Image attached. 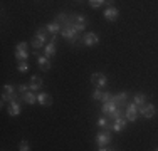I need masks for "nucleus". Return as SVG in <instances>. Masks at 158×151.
<instances>
[{
  "instance_id": "obj_12",
  "label": "nucleus",
  "mask_w": 158,
  "mask_h": 151,
  "mask_svg": "<svg viewBox=\"0 0 158 151\" xmlns=\"http://www.w3.org/2000/svg\"><path fill=\"white\" fill-rule=\"evenodd\" d=\"M46 29H47V32H51V34H52V35H57V34H61L62 25L59 24L57 20H54V22H49V24L46 25Z\"/></svg>"
},
{
  "instance_id": "obj_7",
  "label": "nucleus",
  "mask_w": 158,
  "mask_h": 151,
  "mask_svg": "<svg viewBox=\"0 0 158 151\" xmlns=\"http://www.w3.org/2000/svg\"><path fill=\"white\" fill-rule=\"evenodd\" d=\"M155 104H152V103H146L145 106H141V108H138V112L143 116V118H146V119H150V118H153L155 116Z\"/></svg>"
},
{
  "instance_id": "obj_5",
  "label": "nucleus",
  "mask_w": 158,
  "mask_h": 151,
  "mask_svg": "<svg viewBox=\"0 0 158 151\" xmlns=\"http://www.w3.org/2000/svg\"><path fill=\"white\" fill-rule=\"evenodd\" d=\"M138 106L135 104V103H128L126 106H125V118L128 119V121H131V123H135L136 121V118H138Z\"/></svg>"
},
{
  "instance_id": "obj_13",
  "label": "nucleus",
  "mask_w": 158,
  "mask_h": 151,
  "mask_svg": "<svg viewBox=\"0 0 158 151\" xmlns=\"http://www.w3.org/2000/svg\"><path fill=\"white\" fill-rule=\"evenodd\" d=\"M37 103H39L40 106H51V104H52L51 94H47V92H39V94H37Z\"/></svg>"
},
{
  "instance_id": "obj_20",
  "label": "nucleus",
  "mask_w": 158,
  "mask_h": 151,
  "mask_svg": "<svg viewBox=\"0 0 158 151\" xmlns=\"http://www.w3.org/2000/svg\"><path fill=\"white\" fill-rule=\"evenodd\" d=\"M133 103L138 106V108H141V106H145L146 104V94H143V92H138V94H135V97H133Z\"/></svg>"
},
{
  "instance_id": "obj_2",
  "label": "nucleus",
  "mask_w": 158,
  "mask_h": 151,
  "mask_svg": "<svg viewBox=\"0 0 158 151\" xmlns=\"http://www.w3.org/2000/svg\"><path fill=\"white\" fill-rule=\"evenodd\" d=\"M111 134H110V129H104V131H99L96 134V145H98V151H110L113 148H110V143H111Z\"/></svg>"
},
{
  "instance_id": "obj_15",
  "label": "nucleus",
  "mask_w": 158,
  "mask_h": 151,
  "mask_svg": "<svg viewBox=\"0 0 158 151\" xmlns=\"http://www.w3.org/2000/svg\"><path fill=\"white\" fill-rule=\"evenodd\" d=\"M22 99H24V103H27V104H35L37 103V94H35V91H27L25 94H22Z\"/></svg>"
},
{
  "instance_id": "obj_18",
  "label": "nucleus",
  "mask_w": 158,
  "mask_h": 151,
  "mask_svg": "<svg viewBox=\"0 0 158 151\" xmlns=\"http://www.w3.org/2000/svg\"><path fill=\"white\" fill-rule=\"evenodd\" d=\"M98 126H99V128H104V129H113V123H111V119L110 118H108V116H101V118L99 119H98Z\"/></svg>"
},
{
  "instance_id": "obj_23",
  "label": "nucleus",
  "mask_w": 158,
  "mask_h": 151,
  "mask_svg": "<svg viewBox=\"0 0 158 151\" xmlns=\"http://www.w3.org/2000/svg\"><path fill=\"white\" fill-rule=\"evenodd\" d=\"M103 96H104V91H103V88H96L94 91H93V99L101 101V99H103Z\"/></svg>"
},
{
  "instance_id": "obj_28",
  "label": "nucleus",
  "mask_w": 158,
  "mask_h": 151,
  "mask_svg": "<svg viewBox=\"0 0 158 151\" xmlns=\"http://www.w3.org/2000/svg\"><path fill=\"white\" fill-rule=\"evenodd\" d=\"M14 91H15V88H14V86H10V84H5V86H3V92L14 94Z\"/></svg>"
},
{
  "instance_id": "obj_29",
  "label": "nucleus",
  "mask_w": 158,
  "mask_h": 151,
  "mask_svg": "<svg viewBox=\"0 0 158 151\" xmlns=\"http://www.w3.org/2000/svg\"><path fill=\"white\" fill-rule=\"evenodd\" d=\"M17 89H19V92H20V94H25V92H27V91L31 89V88H29V86H25V84H20Z\"/></svg>"
},
{
  "instance_id": "obj_17",
  "label": "nucleus",
  "mask_w": 158,
  "mask_h": 151,
  "mask_svg": "<svg viewBox=\"0 0 158 151\" xmlns=\"http://www.w3.org/2000/svg\"><path fill=\"white\" fill-rule=\"evenodd\" d=\"M126 124H128V119H126V118H119V119H116L114 123H113V129H111V131L119 133V131H123V129L126 128Z\"/></svg>"
},
{
  "instance_id": "obj_21",
  "label": "nucleus",
  "mask_w": 158,
  "mask_h": 151,
  "mask_svg": "<svg viewBox=\"0 0 158 151\" xmlns=\"http://www.w3.org/2000/svg\"><path fill=\"white\" fill-rule=\"evenodd\" d=\"M56 51H57V49H56V42H54V40H51V44H47L46 49H44V55L52 57V55L56 54Z\"/></svg>"
},
{
  "instance_id": "obj_14",
  "label": "nucleus",
  "mask_w": 158,
  "mask_h": 151,
  "mask_svg": "<svg viewBox=\"0 0 158 151\" xmlns=\"http://www.w3.org/2000/svg\"><path fill=\"white\" fill-rule=\"evenodd\" d=\"M113 99L116 101V104L119 106V108H125L128 104V92H118L113 96Z\"/></svg>"
},
{
  "instance_id": "obj_32",
  "label": "nucleus",
  "mask_w": 158,
  "mask_h": 151,
  "mask_svg": "<svg viewBox=\"0 0 158 151\" xmlns=\"http://www.w3.org/2000/svg\"><path fill=\"white\" fill-rule=\"evenodd\" d=\"M104 3H106V5L110 7V5H113V3H114V0H106V2H104Z\"/></svg>"
},
{
  "instance_id": "obj_10",
  "label": "nucleus",
  "mask_w": 158,
  "mask_h": 151,
  "mask_svg": "<svg viewBox=\"0 0 158 151\" xmlns=\"http://www.w3.org/2000/svg\"><path fill=\"white\" fill-rule=\"evenodd\" d=\"M91 82L96 88H104L108 84V77L103 72H94V74H91Z\"/></svg>"
},
{
  "instance_id": "obj_1",
  "label": "nucleus",
  "mask_w": 158,
  "mask_h": 151,
  "mask_svg": "<svg viewBox=\"0 0 158 151\" xmlns=\"http://www.w3.org/2000/svg\"><path fill=\"white\" fill-rule=\"evenodd\" d=\"M74 18H76V15H71V17H67L66 24L62 25V30H61V35H62L66 40H69V42H76V40L79 39V30L76 29Z\"/></svg>"
},
{
  "instance_id": "obj_3",
  "label": "nucleus",
  "mask_w": 158,
  "mask_h": 151,
  "mask_svg": "<svg viewBox=\"0 0 158 151\" xmlns=\"http://www.w3.org/2000/svg\"><path fill=\"white\" fill-rule=\"evenodd\" d=\"M46 40H47V29H39L34 34V39H32L31 45L35 51H39V49H42L46 45Z\"/></svg>"
},
{
  "instance_id": "obj_19",
  "label": "nucleus",
  "mask_w": 158,
  "mask_h": 151,
  "mask_svg": "<svg viewBox=\"0 0 158 151\" xmlns=\"http://www.w3.org/2000/svg\"><path fill=\"white\" fill-rule=\"evenodd\" d=\"M29 88H31V91H39L40 88H42V79L39 77V76H32L31 77V84H29Z\"/></svg>"
},
{
  "instance_id": "obj_27",
  "label": "nucleus",
  "mask_w": 158,
  "mask_h": 151,
  "mask_svg": "<svg viewBox=\"0 0 158 151\" xmlns=\"http://www.w3.org/2000/svg\"><path fill=\"white\" fill-rule=\"evenodd\" d=\"M67 17H69V15H66V14H57L56 20H57L61 25H64V24H66V20H67Z\"/></svg>"
},
{
  "instance_id": "obj_11",
  "label": "nucleus",
  "mask_w": 158,
  "mask_h": 151,
  "mask_svg": "<svg viewBox=\"0 0 158 151\" xmlns=\"http://www.w3.org/2000/svg\"><path fill=\"white\" fill-rule=\"evenodd\" d=\"M37 64H39L40 69H44V71H49L52 67L51 57H47V55H37Z\"/></svg>"
},
{
  "instance_id": "obj_24",
  "label": "nucleus",
  "mask_w": 158,
  "mask_h": 151,
  "mask_svg": "<svg viewBox=\"0 0 158 151\" xmlns=\"http://www.w3.org/2000/svg\"><path fill=\"white\" fill-rule=\"evenodd\" d=\"M104 2H106V0H89V5H91L93 9H99L101 5H104Z\"/></svg>"
},
{
  "instance_id": "obj_4",
  "label": "nucleus",
  "mask_w": 158,
  "mask_h": 151,
  "mask_svg": "<svg viewBox=\"0 0 158 151\" xmlns=\"http://www.w3.org/2000/svg\"><path fill=\"white\" fill-rule=\"evenodd\" d=\"M20 99H19V96L14 94L12 97H10L9 101V106H7V111H9V116H19L20 114Z\"/></svg>"
},
{
  "instance_id": "obj_6",
  "label": "nucleus",
  "mask_w": 158,
  "mask_h": 151,
  "mask_svg": "<svg viewBox=\"0 0 158 151\" xmlns=\"http://www.w3.org/2000/svg\"><path fill=\"white\" fill-rule=\"evenodd\" d=\"M81 40H82V44H84L86 47H94V45L99 44V35L94 34V32H86Z\"/></svg>"
},
{
  "instance_id": "obj_9",
  "label": "nucleus",
  "mask_w": 158,
  "mask_h": 151,
  "mask_svg": "<svg viewBox=\"0 0 158 151\" xmlns=\"http://www.w3.org/2000/svg\"><path fill=\"white\" fill-rule=\"evenodd\" d=\"M118 108H119V106L116 104V101L111 97L110 101H106V103H103V106H101V112H103L104 116H110L111 112H114Z\"/></svg>"
},
{
  "instance_id": "obj_25",
  "label": "nucleus",
  "mask_w": 158,
  "mask_h": 151,
  "mask_svg": "<svg viewBox=\"0 0 158 151\" xmlns=\"http://www.w3.org/2000/svg\"><path fill=\"white\" fill-rule=\"evenodd\" d=\"M19 149H20V151H29V149H31V145H29V141L22 139V141L19 143Z\"/></svg>"
},
{
  "instance_id": "obj_22",
  "label": "nucleus",
  "mask_w": 158,
  "mask_h": 151,
  "mask_svg": "<svg viewBox=\"0 0 158 151\" xmlns=\"http://www.w3.org/2000/svg\"><path fill=\"white\" fill-rule=\"evenodd\" d=\"M15 59L20 62V60H27L29 59V52L27 51H15Z\"/></svg>"
},
{
  "instance_id": "obj_30",
  "label": "nucleus",
  "mask_w": 158,
  "mask_h": 151,
  "mask_svg": "<svg viewBox=\"0 0 158 151\" xmlns=\"http://www.w3.org/2000/svg\"><path fill=\"white\" fill-rule=\"evenodd\" d=\"M15 51H27V44H25V42H19L17 47H15Z\"/></svg>"
},
{
  "instance_id": "obj_26",
  "label": "nucleus",
  "mask_w": 158,
  "mask_h": 151,
  "mask_svg": "<svg viewBox=\"0 0 158 151\" xmlns=\"http://www.w3.org/2000/svg\"><path fill=\"white\" fill-rule=\"evenodd\" d=\"M27 71H29V64L25 60H20L19 62V72H27Z\"/></svg>"
},
{
  "instance_id": "obj_31",
  "label": "nucleus",
  "mask_w": 158,
  "mask_h": 151,
  "mask_svg": "<svg viewBox=\"0 0 158 151\" xmlns=\"http://www.w3.org/2000/svg\"><path fill=\"white\" fill-rule=\"evenodd\" d=\"M111 92H104V96H103V99H101V101H103V103H106V101H110L111 99Z\"/></svg>"
},
{
  "instance_id": "obj_16",
  "label": "nucleus",
  "mask_w": 158,
  "mask_h": 151,
  "mask_svg": "<svg viewBox=\"0 0 158 151\" xmlns=\"http://www.w3.org/2000/svg\"><path fill=\"white\" fill-rule=\"evenodd\" d=\"M74 24H76V29L79 30V32H82V30L86 29V25H88V18H86L84 15H76Z\"/></svg>"
},
{
  "instance_id": "obj_8",
  "label": "nucleus",
  "mask_w": 158,
  "mask_h": 151,
  "mask_svg": "<svg viewBox=\"0 0 158 151\" xmlns=\"http://www.w3.org/2000/svg\"><path fill=\"white\" fill-rule=\"evenodd\" d=\"M103 15H104V18H106V20L114 22V20H118V17H119V10H118V7L110 5V7H106V9H104Z\"/></svg>"
}]
</instances>
